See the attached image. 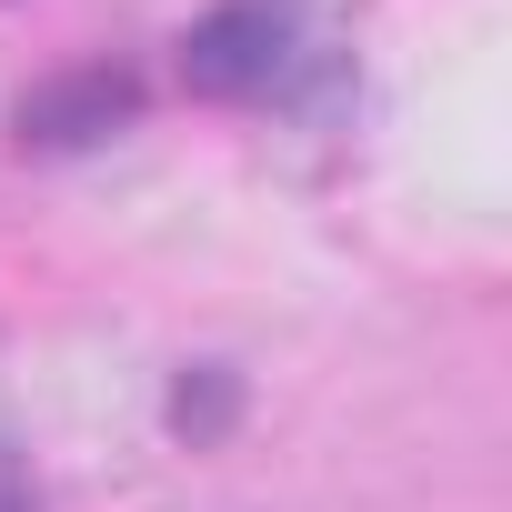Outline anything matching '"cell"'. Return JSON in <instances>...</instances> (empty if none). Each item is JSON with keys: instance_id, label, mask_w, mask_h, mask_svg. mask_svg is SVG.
I'll return each mask as SVG.
<instances>
[{"instance_id": "cell-1", "label": "cell", "mask_w": 512, "mask_h": 512, "mask_svg": "<svg viewBox=\"0 0 512 512\" xmlns=\"http://www.w3.org/2000/svg\"><path fill=\"white\" fill-rule=\"evenodd\" d=\"M292 71H302V21L282 0H231L191 31V81L221 101H272L292 91Z\"/></svg>"}, {"instance_id": "cell-2", "label": "cell", "mask_w": 512, "mask_h": 512, "mask_svg": "<svg viewBox=\"0 0 512 512\" xmlns=\"http://www.w3.org/2000/svg\"><path fill=\"white\" fill-rule=\"evenodd\" d=\"M0 512H31V482H21V462L0 452Z\"/></svg>"}]
</instances>
